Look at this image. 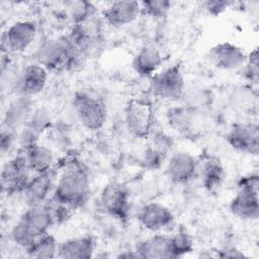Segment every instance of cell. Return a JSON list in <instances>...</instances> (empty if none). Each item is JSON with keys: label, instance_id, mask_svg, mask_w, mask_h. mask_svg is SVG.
<instances>
[{"label": "cell", "instance_id": "5", "mask_svg": "<svg viewBox=\"0 0 259 259\" xmlns=\"http://www.w3.org/2000/svg\"><path fill=\"white\" fill-rule=\"evenodd\" d=\"M73 107L81 124L92 132L101 130L107 120V106L102 97L80 90L74 94Z\"/></svg>", "mask_w": 259, "mask_h": 259}, {"label": "cell", "instance_id": "26", "mask_svg": "<svg viewBox=\"0 0 259 259\" xmlns=\"http://www.w3.org/2000/svg\"><path fill=\"white\" fill-rule=\"evenodd\" d=\"M23 152V151H22ZM28 167L32 174L44 173L55 168V155L53 151L40 144H36L24 151Z\"/></svg>", "mask_w": 259, "mask_h": 259}, {"label": "cell", "instance_id": "25", "mask_svg": "<svg viewBox=\"0 0 259 259\" xmlns=\"http://www.w3.org/2000/svg\"><path fill=\"white\" fill-rule=\"evenodd\" d=\"M167 120L169 125L178 134L184 137L194 135L196 131L195 111L191 106H173L168 109Z\"/></svg>", "mask_w": 259, "mask_h": 259}, {"label": "cell", "instance_id": "3", "mask_svg": "<svg viewBox=\"0 0 259 259\" xmlns=\"http://www.w3.org/2000/svg\"><path fill=\"white\" fill-rule=\"evenodd\" d=\"M85 62L75 53L66 34L44 40L36 52V63L48 72H74L84 66Z\"/></svg>", "mask_w": 259, "mask_h": 259}, {"label": "cell", "instance_id": "24", "mask_svg": "<svg viewBox=\"0 0 259 259\" xmlns=\"http://www.w3.org/2000/svg\"><path fill=\"white\" fill-rule=\"evenodd\" d=\"M163 64V56L158 48L147 45L139 50L132 61L133 70L141 77L151 78Z\"/></svg>", "mask_w": 259, "mask_h": 259}, {"label": "cell", "instance_id": "33", "mask_svg": "<svg viewBox=\"0 0 259 259\" xmlns=\"http://www.w3.org/2000/svg\"><path fill=\"white\" fill-rule=\"evenodd\" d=\"M16 132L3 127L0 135V148L1 153L4 155L6 152H9L10 149L13 147L15 142V135Z\"/></svg>", "mask_w": 259, "mask_h": 259}, {"label": "cell", "instance_id": "23", "mask_svg": "<svg viewBox=\"0 0 259 259\" xmlns=\"http://www.w3.org/2000/svg\"><path fill=\"white\" fill-rule=\"evenodd\" d=\"M135 250L143 259H163L173 258L171 250L170 236L156 233L140 241Z\"/></svg>", "mask_w": 259, "mask_h": 259}, {"label": "cell", "instance_id": "16", "mask_svg": "<svg viewBox=\"0 0 259 259\" xmlns=\"http://www.w3.org/2000/svg\"><path fill=\"white\" fill-rule=\"evenodd\" d=\"M52 122V115L46 107L35 108L25 125L19 132V150L24 152L38 144L39 137L51 127Z\"/></svg>", "mask_w": 259, "mask_h": 259}, {"label": "cell", "instance_id": "31", "mask_svg": "<svg viewBox=\"0 0 259 259\" xmlns=\"http://www.w3.org/2000/svg\"><path fill=\"white\" fill-rule=\"evenodd\" d=\"M243 73L244 78L251 86H257L258 84V49L255 48L247 55L246 62L244 64Z\"/></svg>", "mask_w": 259, "mask_h": 259}, {"label": "cell", "instance_id": "1", "mask_svg": "<svg viewBox=\"0 0 259 259\" xmlns=\"http://www.w3.org/2000/svg\"><path fill=\"white\" fill-rule=\"evenodd\" d=\"M58 168L62 169V173L51 198L74 210L84 206L91 193L87 167L78 158L68 157L60 163Z\"/></svg>", "mask_w": 259, "mask_h": 259}, {"label": "cell", "instance_id": "10", "mask_svg": "<svg viewBox=\"0 0 259 259\" xmlns=\"http://www.w3.org/2000/svg\"><path fill=\"white\" fill-rule=\"evenodd\" d=\"M37 25L32 20H18L10 24L1 34L2 54H20L34 41Z\"/></svg>", "mask_w": 259, "mask_h": 259}, {"label": "cell", "instance_id": "27", "mask_svg": "<svg viewBox=\"0 0 259 259\" xmlns=\"http://www.w3.org/2000/svg\"><path fill=\"white\" fill-rule=\"evenodd\" d=\"M58 247L59 242L57 239L48 233L38 238L29 248L24 250V252L29 258L51 259L57 257Z\"/></svg>", "mask_w": 259, "mask_h": 259}, {"label": "cell", "instance_id": "4", "mask_svg": "<svg viewBox=\"0 0 259 259\" xmlns=\"http://www.w3.org/2000/svg\"><path fill=\"white\" fill-rule=\"evenodd\" d=\"M238 191L231 199L229 208L233 215L242 221H255L259 217V177L248 174L237 182Z\"/></svg>", "mask_w": 259, "mask_h": 259}, {"label": "cell", "instance_id": "7", "mask_svg": "<svg viewBox=\"0 0 259 259\" xmlns=\"http://www.w3.org/2000/svg\"><path fill=\"white\" fill-rule=\"evenodd\" d=\"M124 124L135 138H150L155 132V111L152 103L144 98L131 99L124 108Z\"/></svg>", "mask_w": 259, "mask_h": 259}, {"label": "cell", "instance_id": "13", "mask_svg": "<svg viewBox=\"0 0 259 259\" xmlns=\"http://www.w3.org/2000/svg\"><path fill=\"white\" fill-rule=\"evenodd\" d=\"M197 159L188 152L173 153L166 164L167 178L176 185L187 184L197 176Z\"/></svg>", "mask_w": 259, "mask_h": 259}, {"label": "cell", "instance_id": "14", "mask_svg": "<svg viewBox=\"0 0 259 259\" xmlns=\"http://www.w3.org/2000/svg\"><path fill=\"white\" fill-rule=\"evenodd\" d=\"M56 169L55 166L50 171L31 176L21 193L27 205L44 203L52 196L57 182L58 171Z\"/></svg>", "mask_w": 259, "mask_h": 259}, {"label": "cell", "instance_id": "30", "mask_svg": "<svg viewBox=\"0 0 259 259\" xmlns=\"http://www.w3.org/2000/svg\"><path fill=\"white\" fill-rule=\"evenodd\" d=\"M140 3L142 13L155 19H160L166 16L172 6V2L168 0H150Z\"/></svg>", "mask_w": 259, "mask_h": 259}, {"label": "cell", "instance_id": "18", "mask_svg": "<svg viewBox=\"0 0 259 259\" xmlns=\"http://www.w3.org/2000/svg\"><path fill=\"white\" fill-rule=\"evenodd\" d=\"M142 13L141 3L133 0H119L109 3L102 11L105 22L113 27H122L137 20Z\"/></svg>", "mask_w": 259, "mask_h": 259}, {"label": "cell", "instance_id": "19", "mask_svg": "<svg viewBox=\"0 0 259 259\" xmlns=\"http://www.w3.org/2000/svg\"><path fill=\"white\" fill-rule=\"evenodd\" d=\"M197 161V175L200 177L201 185L208 192L218 191L226 178L223 163L213 155H205Z\"/></svg>", "mask_w": 259, "mask_h": 259}, {"label": "cell", "instance_id": "20", "mask_svg": "<svg viewBox=\"0 0 259 259\" xmlns=\"http://www.w3.org/2000/svg\"><path fill=\"white\" fill-rule=\"evenodd\" d=\"M31 97L17 96L7 106L3 116V127L17 132L21 130L34 111Z\"/></svg>", "mask_w": 259, "mask_h": 259}, {"label": "cell", "instance_id": "11", "mask_svg": "<svg viewBox=\"0 0 259 259\" xmlns=\"http://www.w3.org/2000/svg\"><path fill=\"white\" fill-rule=\"evenodd\" d=\"M228 145L235 151L251 156L259 152V126L256 122H235L226 135Z\"/></svg>", "mask_w": 259, "mask_h": 259}, {"label": "cell", "instance_id": "21", "mask_svg": "<svg viewBox=\"0 0 259 259\" xmlns=\"http://www.w3.org/2000/svg\"><path fill=\"white\" fill-rule=\"evenodd\" d=\"M96 243L92 236L83 235L59 243L57 257L63 259H89L94 256Z\"/></svg>", "mask_w": 259, "mask_h": 259}, {"label": "cell", "instance_id": "8", "mask_svg": "<svg viewBox=\"0 0 259 259\" xmlns=\"http://www.w3.org/2000/svg\"><path fill=\"white\" fill-rule=\"evenodd\" d=\"M101 209L111 218L125 225L131 217V194L128 188L119 182L106 184L100 192Z\"/></svg>", "mask_w": 259, "mask_h": 259}, {"label": "cell", "instance_id": "9", "mask_svg": "<svg viewBox=\"0 0 259 259\" xmlns=\"http://www.w3.org/2000/svg\"><path fill=\"white\" fill-rule=\"evenodd\" d=\"M32 175L25 153L19 150L3 165L1 171L2 193L7 195L21 194Z\"/></svg>", "mask_w": 259, "mask_h": 259}, {"label": "cell", "instance_id": "29", "mask_svg": "<svg viewBox=\"0 0 259 259\" xmlns=\"http://www.w3.org/2000/svg\"><path fill=\"white\" fill-rule=\"evenodd\" d=\"M172 257H183L194 251V241L191 235L183 228H180L174 235L170 236Z\"/></svg>", "mask_w": 259, "mask_h": 259}, {"label": "cell", "instance_id": "12", "mask_svg": "<svg viewBox=\"0 0 259 259\" xmlns=\"http://www.w3.org/2000/svg\"><path fill=\"white\" fill-rule=\"evenodd\" d=\"M137 221L143 229L152 233H160L174 224L175 215L163 203L148 202L138 210Z\"/></svg>", "mask_w": 259, "mask_h": 259}, {"label": "cell", "instance_id": "32", "mask_svg": "<svg viewBox=\"0 0 259 259\" xmlns=\"http://www.w3.org/2000/svg\"><path fill=\"white\" fill-rule=\"evenodd\" d=\"M233 4L234 3L231 1H220V0H211V1L209 0L202 3L205 11L212 16L221 15Z\"/></svg>", "mask_w": 259, "mask_h": 259}, {"label": "cell", "instance_id": "6", "mask_svg": "<svg viewBox=\"0 0 259 259\" xmlns=\"http://www.w3.org/2000/svg\"><path fill=\"white\" fill-rule=\"evenodd\" d=\"M149 90L157 98L167 101H177L185 93V77L179 64L166 67L150 78Z\"/></svg>", "mask_w": 259, "mask_h": 259}, {"label": "cell", "instance_id": "35", "mask_svg": "<svg viewBox=\"0 0 259 259\" xmlns=\"http://www.w3.org/2000/svg\"><path fill=\"white\" fill-rule=\"evenodd\" d=\"M117 257H118V258H134V259L140 258V256H139V254L137 253L136 250H133V251H123V252L120 253Z\"/></svg>", "mask_w": 259, "mask_h": 259}, {"label": "cell", "instance_id": "17", "mask_svg": "<svg viewBox=\"0 0 259 259\" xmlns=\"http://www.w3.org/2000/svg\"><path fill=\"white\" fill-rule=\"evenodd\" d=\"M48 82V71L37 63L26 65L15 81L17 96L32 97L39 94Z\"/></svg>", "mask_w": 259, "mask_h": 259}, {"label": "cell", "instance_id": "22", "mask_svg": "<svg viewBox=\"0 0 259 259\" xmlns=\"http://www.w3.org/2000/svg\"><path fill=\"white\" fill-rule=\"evenodd\" d=\"M152 140L144 152L143 162L146 168L150 170L159 169L171 149L172 142L169 136L161 132H154Z\"/></svg>", "mask_w": 259, "mask_h": 259}, {"label": "cell", "instance_id": "34", "mask_svg": "<svg viewBox=\"0 0 259 259\" xmlns=\"http://www.w3.org/2000/svg\"><path fill=\"white\" fill-rule=\"evenodd\" d=\"M215 257L219 258H247V255L243 251L235 247H225L217 251Z\"/></svg>", "mask_w": 259, "mask_h": 259}, {"label": "cell", "instance_id": "28", "mask_svg": "<svg viewBox=\"0 0 259 259\" xmlns=\"http://www.w3.org/2000/svg\"><path fill=\"white\" fill-rule=\"evenodd\" d=\"M64 7L73 25L88 22L96 12L94 4L89 1H69L64 3Z\"/></svg>", "mask_w": 259, "mask_h": 259}, {"label": "cell", "instance_id": "15", "mask_svg": "<svg viewBox=\"0 0 259 259\" xmlns=\"http://www.w3.org/2000/svg\"><path fill=\"white\" fill-rule=\"evenodd\" d=\"M207 57L210 63L218 69L234 71L244 66L247 54L241 47L233 42L222 41L208 50Z\"/></svg>", "mask_w": 259, "mask_h": 259}, {"label": "cell", "instance_id": "2", "mask_svg": "<svg viewBox=\"0 0 259 259\" xmlns=\"http://www.w3.org/2000/svg\"><path fill=\"white\" fill-rule=\"evenodd\" d=\"M48 200L40 204L28 205L10 231L11 241L23 251L56 226Z\"/></svg>", "mask_w": 259, "mask_h": 259}]
</instances>
